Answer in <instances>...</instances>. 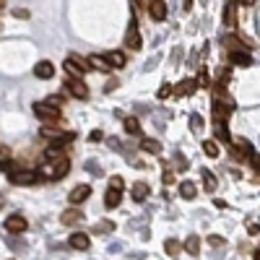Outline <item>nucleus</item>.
<instances>
[{"label":"nucleus","instance_id":"nucleus-1","mask_svg":"<svg viewBox=\"0 0 260 260\" xmlns=\"http://www.w3.org/2000/svg\"><path fill=\"white\" fill-rule=\"evenodd\" d=\"M39 136H42V138H47V141H52V143H71V141L76 138V133H71V130H60V127H55V122L42 125Z\"/></svg>","mask_w":260,"mask_h":260},{"label":"nucleus","instance_id":"nucleus-2","mask_svg":"<svg viewBox=\"0 0 260 260\" xmlns=\"http://www.w3.org/2000/svg\"><path fill=\"white\" fill-rule=\"evenodd\" d=\"M34 112H37V117H42L45 122H60V107L57 104H50V102H37L34 104Z\"/></svg>","mask_w":260,"mask_h":260},{"label":"nucleus","instance_id":"nucleus-3","mask_svg":"<svg viewBox=\"0 0 260 260\" xmlns=\"http://www.w3.org/2000/svg\"><path fill=\"white\" fill-rule=\"evenodd\" d=\"M62 68H65V73L73 76V78H81L86 71H91L89 62H86L83 57H78V55H68V60L62 62Z\"/></svg>","mask_w":260,"mask_h":260},{"label":"nucleus","instance_id":"nucleus-4","mask_svg":"<svg viewBox=\"0 0 260 260\" xmlns=\"http://www.w3.org/2000/svg\"><path fill=\"white\" fill-rule=\"evenodd\" d=\"M125 47L127 50H141V31H138V18L130 16V24L125 31Z\"/></svg>","mask_w":260,"mask_h":260},{"label":"nucleus","instance_id":"nucleus-5","mask_svg":"<svg viewBox=\"0 0 260 260\" xmlns=\"http://www.w3.org/2000/svg\"><path fill=\"white\" fill-rule=\"evenodd\" d=\"M11 182L13 185H34V182H39V172H34V169H13Z\"/></svg>","mask_w":260,"mask_h":260},{"label":"nucleus","instance_id":"nucleus-6","mask_svg":"<svg viewBox=\"0 0 260 260\" xmlns=\"http://www.w3.org/2000/svg\"><path fill=\"white\" fill-rule=\"evenodd\" d=\"M221 45H224L229 52H245V50H252V42H245V37H221Z\"/></svg>","mask_w":260,"mask_h":260},{"label":"nucleus","instance_id":"nucleus-7","mask_svg":"<svg viewBox=\"0 0 260 260\" xmlns=\"http://www.w3.org/2000/svg\"><path fill=\"white\" fill-rule=\"evenodd\" d=\"M65 89H68L76 99H89V86H86L83 83V78H68V81H65Z\"/></svg>","mask_w":260,"mask_h":260},{"label":"nucleus","instance_id":"nucleus-8","mask_svg":"<svg viewBox=\"0 0 260 260\" xmlns=\"http://www.w3.org/2000/svg\"><path fill=\"white\" fill-rule=\"evenodd\" d=\"M229 143H232V148H234V156H240V159H250V156L255 154L252 143L245 141V138H229Z\"/></svg>","mask_w":260,"mask_h":260},{"label":"nucleus","instance_id":"nucleus-9","mask_svg":"<svg viewBox=\"0 0 260 260\" xmlns=\"http://www.w3.org/2000/svg\"><path fill=\"white\" fill-rule=\"evenodd\" d=\"M6 229L11 234H21V232L29 229V224H26V219L21 213H13V216H8V219H6Z\"/></svg>","mask_w":260,"mask_h":260},{"label":"nucleus","instance_id":"nucleus-10","mask_svg":"<svg viewBox=\"0 0 260 260\" xmlns=\"http://www.w3.org/2000/svg\"><path fill=\"white\" fill-rule=\"evenodd\" d=\"M195 89H198V83H195V78H185V81H180L175 89H172V94H175L177 99L180 96H190V94H195Z\"/></svg>","mask_w":260,"mask_h":260},{"label":"nucleus","instance_id":"nucleus-11","mask_svg":"<svg viewBox=\"0 0 260 260\" xmlns=\"http://www.w3.org/2000/svg\"><path fill=\"white\" fill-rule=\"evenodd\" d=\"M148 13H151V18L154 21H164L167 18V3L164 0H148Z\"/></svg>","mask_w":260,"mask_h":260},{"label":"nucleus","instance_id":"nucleus-12","mask_svg":"<svg viewBox=\"0 0 260 260\" xmlns=\"http://www.w3.org/2000/svg\"><path fill=\"white\" fill-rule=\"evenodd\" d=\"M34 76H37V78H42V81L52 78V76H55V65H52L50 60H39V62L34 65Z\"/></svg>","mask_w":260,"mask_h":260},{"label":"nucleus","instance_id":"nucleus-13","mask_svg":"<svg viewBox=\"0 0 260 260\" xmlns=\"http://www.w3.org/2000/svg\"><path fill=\"white\" fill-rule=\"evenodd\" d=\"M91 195V187L89 185H78V187H73L71 190V195H68V203H73V206H78V203H83L86 198Z\"/></svg>","mask_w":260,"mask_h":260},{"label":"nucleus","instance_id":"nucleus-14","mask_svg":"<svg viewBox=\"0 0 260 260\" xmlns=\"http://www.w3.org/2000/svg\"><path fill=\"white\" fill-rule=\"evenodd\" d=\"M237 8H240V0H229L226 8H224V24H226L229 29L237 26Z\"/></svg>","mask_w":260,"mask_h":260},{"label":"nucleus","instance_id":"nucleus-15","mask_svg":"<svg viewBox=\"0 0 260 260\" xmlns=\"http://www.w3.org/2000/svg\"><path fill=\"white\" fill-rule=\"evenodd\" d=\"M81 219H83V213H81L78 208H68V211L60 213V224H62V226H76Z\"/></svg>","mask_w":260,"mask_h":260},{"label":"nucleus","instance_id":"nucleus-16","mask_svg":"<svg viewBox=\"0 0 260 260\" xmlns=\"http://www.w3.org/2000/svg\"><path fill=\"white\" fill-rule=\"evenodd\" d=\"M68 245H71L73 250H81V252H86V250L91 247V245H89V234H83V232H76V234H71Z\"/></svg>","mask_w":260,"mask_h":260},{"label":"nucleus","instance_id":"nucleus-17","mask_svg":"<svg viewBox=\"0 0 260 260\" xmlns=\"http://www.w3.org/2000/svg\"><path fill=\"white\" fill-rule=\"evenodd\" d=\"M229 62L237 65V68H250L252 65V55L245 50V52H229Z\"/></svg>","mask_w":260,"mask_h":260},{"label":"nucleus","instance_id":"nucleus-18","mask_svg":"<svg viewBox=\"0 0 260 260\" xmlns=\"http://www.w3.org/2000/svg\"><path fill=\"white\" fill-rule=\"evenodd\" d=\"M120 203H122V190L110 187V190H107V195H104V206L107 208H117Z\"/></svg>","mask_w":260,"mask_h":260},{"label":"nucleus","instance_id":"nucleus-19","mask_svg":"<svg viewBox=\"0 0 260 260\" xmlns=\"http://www.w3.org/2000/svg\"><path fill=\"white\" fill-rule=\"evenodd\" d=\"M104 60L110 62V68H125V62H127V57H125L122 52H117V50L107 52V55H104Z\"/></svg>","mask_w":260,"mask_h":260},{"label":"nucleus","instance_id":"nucleus-20","mask_svg":"<svg viewBox=\"0 0 260 260\" xmlns=\"http://www.w3.org/2000/svg\"><path fill=\"white\" fill-rule=\"evenodd\" d=\"M86 62H89V68H94V71H110V62L104 60V55H89L86 57Z\"/></svg>","mask_w":260,"mask_h":260},{"label":"nucleus","instance_id":"nucleus-21","mask_svg":"<svg viewBox=\"0 0 260 260\" xmlns=\"http://www.w3.org/2000/svg\"><path fill=\"white\" fill-rule=\"evenodd\" d=\"M185 252H187V255H192V257H198V255H201V237L190 234L187 240H185Z\"/></svg>","mask_w":260,"mask_h":260},{"label":"nucleus","instance_id":"nucleus-22","mask_svg":"<svg viewBox=\"0 0 260 260\" xmlns=\"http://www.w3.org/2000/svg\"><path fill=\"white\" fill-rule=\"evenodd\" d=\"M213 136H216V141H224V143H229V127H226V122H213Z\"/></svg>","mask_w":260,"mask_h":260},{"label":"nucleus","instance_id":"nucleus-23","mask_svg":"<svg viewBox=\"0 0 260 260\" xmlns=\"http://www.w3.org/2000/svg\"><path fill=\"white\" fill-rule=\"evenodd\" d=\"M180 195L185 201H192L195 195H198V187H195V182H190V180H185L182 185H180Z\"/></svg>","mask_w":260,"mask_h":260},{"label":"nucleus","instance_id":"nucleus-24","mask_svg":"<svg viewBox=\"0 0 260 260\" xmlns=\"http://www.w3.org/2000/svg\"><path fill=\"white\" fill-rule=\"evenodd\" d=\"M148 192H151V190H148L146 182H136V185H133V201H136V203L146 201V198H148Z\"/></svg>","mask_w":260,"mask_h":260},{"label":"nucleus","instance_id":"nucleus-25","mask_svg":"<svg viewBox=\"0 0 260 260\" xmlns=\"http://www.w3.org/2000/svg\"><path fill=\"white\" fill-rule=\"evenodd\" d=\"M122 127H125V133H130V136H138V133H141L138 117H125V120H122Z\"/></svg>","mask_w":260,"mask_h":260},{"label":"nucleus","instance_id":"nucleus-26","mask_svg":"<svg viewBox=\"0 0 260 260\" xmlns=\"http://www.w3.org/2000/svg\"><path fill=\"white\" fill-rule=\"evenodd\" d=\"M141 148L146 151V154H161V143L154 141V138H143L141 141Z\"/></svg>","mask_w":260,"mask_h":260},{"label":"nucleus","instance_id":"nucleus-27","mask_svg":"<svg viewBox=\"0 0 260 260\" xmlns=\"http://www.w3.org/2000/svg\"><path fill=\"white\" fill-rule=\"evenodd\" d=\"M45 159L55 164V161H60V159H65V154H62V148H60V146L55 143V146H50V148L45 151Z\"/></svg>","mask_w":260,"mask_h":260},{"label":"nucleus","instance_id":"nucleus-28","mask_svg":"<svg viewBox=\"0 0 260 260\" xmlns=\"http://www.w3.org/2000/svg\"><path fill=\"white\" fill-rule=\"evenodd\" d=\"M201 177H203V187H206V192H213L216 185H219V182H216V177H213V172L203 169V172H201Z\"/></svg>","mask_w":260,"mask_h":260},{"label":"nucleus","instance_id":"nucleus-29","mask_svg":"<svg viewBox=\"0 0 260 260\" xmlns=\"http://www.w3.org/2000/svg\"><path fill=\"white\" fill-rule=\"evenodd\" d=\"M94 232H96V234H110V232H115V221L102 219V221H96V224H94Z\"/></svg>","mask_w":260,"mask_h":260},{"label":"nucleus","instance_id":"nucleus-30","mask_svg":"<svg viewBox=\"0 0 260 260\" xmlns=\"http://www.w3.org/2000/svg\"><path fill=\"white\" fill-rule=\"evenodd\" d=\"M203 151H206V156H211V159H216L221 154V148H219L216 141H203Z\"/></svg>","mask_w":260,"mask_h":260},{"label":"nucleus","instance_id":"nucleus-31","mask_svg":"<svg viewBox=\"0 0 260 260\" xmlns=\"http://www.w3.org/2000/svg\"><path fill=\"white\" fill-rule=\"evenodd\" d=\"M68 169H71L68 159H60V161H55V180L65 177V175H68Z\"/></svg>","mask_w":260,"mask_h":260},{"label":"nucleus","instance_id":"nucleus-32","mask_svg":"<svg viewBox=\"0 0 260 260\" xmlns=\"http://www.w3.org/2000/svg\"><path fill=\"white\" fill-rule=\"evenodd\" d=\"M180 247H182V245H180L177 240H167V242H164V250H167L169 257H177V255H180Z\"/></svg>","mask_w":260,"mask_h":260},{"label":"nucleus","instance_id":"nucleus-33","mask_svg":"<svg viewBox=\"0 0 260 260\" xmlns=\"http://www.w3.org/2000/svg\"><path fill=\"white\" fill-rule=\"evenodd\" d=\"M195 83L203 86V89H208V86H211V78H208V71H206V68H203L198 76H195Z\"/></svg>","mask_w":260,"mask_h":260},{"label":"nucleus","instance_id":"nucleus-34","mask_svg":"<svg viewBox=\"0 0 260 260\" xmlns=\"http://www.w3.org/2000/svg\"><path fill=\"white\" fill-rule=\"evenodd\" d=\"M110 187H115V190H122V187H125V180H122L120 175H115V177H110Z\"/></svg>","mask_w":260,"mask_h":260},{"label":"nucleus","instance_id":"nucleus-35","mask_svg":"<svg viewBox=\"0 0 260 260\" xmlns=\"http://www.w3.org/2000/svg\"><path fill=\"white\" fill-rule=\"evenodd\" d=\"M208 245H211V247H221V245H224V237L211 234V237H208Z\"/></svg>","mask_w":260,"mask_h":260},{"label":"nucleus","instance_id":"nucleus-36","mask_svg":"<svg viewBox=\"0 0 260 260\" xmlns=\"http://www.w3.org/2000/svg\"><path fill=\"white\" fill-rule=\"evenodd\" d=\"M13 169H16V161H11V159L0 161V172H13Z\"/></svg>","mask_w":260,"mask_h":260},{"label":"nucleus","instance_id":"nucleus-37","mask_svg":"<svg viewBox=\"0 0 260 260\" xmlns=\"http://www.w3.org/2000/svg\"><path fill=\"white\" fill-rule=\"evenodd\" d=\"M169 94H172V86H169V83H161V86H159V99H167Z\"/></svg>","mask_w":260,"mask_h":260},{"label":"nucleus","instance_id":"nucleus-38","mask_svg":"<svg viewBox=\"0 0 260 260\" xmlns=\"http://www.w3.org/2000/svg\"><path fill=\"white\" fill-rule=\"evenodd\" d=\"M190 127L195 130V133H201V115H192L190 117Z\"/></svg>","mask_w":260,"mask_h":260},{"label":"nucleus","instance_id":"nucleus-39","mask_svg":"<svg viewBox=\"0 0 260 260\" xmlns=\"http://www.w3.org/2000/svg\"><path fill=\"white\" fill-rule=\"evenodd\" d=\"M89 141H91V143H99V141H104V133H102V130H91Z\"/></svg>","mask_w":260,"mask_h":260},{"label":"nucleus","instance_id":"nucleus-40","mask_svg":"<svg viewBox=\"0 0 260 260\" xmlns=\"http://www.w3.org/2000/svg\"><path fill=\"white\" fill-rule=\"evenodd\" d=\"M175 161H177V169H182V172H185V169H187V167H190V164H187V159H185V156H175Z\"/></svg>","mask_w":260,"mask_h":260},{"label":"nucleus","instance_id":"nucleus-41","mask_svg":"<svg viewBox=\"0 0 260 260\" xmlns=\"http://www.w3.org/2000/svg\"><path fill=\"white\" fill-rule=\"evenodd\" d=\"M117 89V78H112V81H107V86H104V91H115Z\"/></svg>","mask_w":260,"mask_h":260},{"label":"nucleus","instance_id":"nucleus-42","mask_svg":"<svg viewBox=\"0 0 260 260\" xmlns=\"http://www.w3.org/2000/svg\"><path fill=\"white\" fill-rule=\"evenodd\" d=\"M250 161H252V167L260 172V154H252V156H250Z\"/></svg>","mask_w":260,"mask_h":260},{"label":"nucleus","instance_id":"nucleus-43","mask_svg":"<svg viewBox=\"0 0 260 260\" xmlns=\"http://www.w3.org/2000/svg\"><path fill=\"white\" fill-rule=\"evenodd\" d=\"M175 182V175H172V172H164V185H172Z\"/></svg>","mask_w":260,"mask_h":260},{"label":"nucleus","instance_id":"nucleus-44","mask_svg":"<svg viewBox=\"0 0 260 260\" xmlns=\"http://www.w3.org/2000/svg\"><path fill=\"white\" fill-rule=\"evenodd\" d=\"M8 247H13V250H16V247H24V242H18V240H8Z\"/></svg>","mask_w":260,"mask_h":260},{"label":"nucleus","instance_id":"nucleus-45","mask_svg":"<svg viewBox=\"0 0 260 260\" xmlns=\"http://www.w3.org/2000/svg\"><path fill=\"white\" fill-rule=\"evenodd\" d=\"M250 234H260V224H250Z\"/></svg>","mask_w":260,"mask_h":260},{"label":"nucleus","instance_id":"nucleus-46","mask_svg":"<svg viewBox=\"0 0 260 260\" xmlns=\"http://www.w3.org/2000/svg\"><path fill=\"white\" fill-rule=\"evenodd\" d=\"M240 3H245V6H252V3H255V0H240Z\"/></svg>","mask_w":260,"mask_h":260},{"label":"nucleus","instance_id":"nucleus-47","mask_svg":"<svg viewBox=\"0 0 260 260\" xmlns=\"http://www.w3.org/2000/svg\"><path fill=\"white\" fill-rule=\"evenodd\" d=\"M6 206V201H3V195H0V208H3Z\"/></svg>","mask_w":260,"mask_h":260},{"label":"nucleus","instance_id":"nucleus-48","mask_svg":"<svg viewBox=\"0 0 260 260\" xmlns=\"http://www.w3.org/2000/svg\"><path fill=\"white\" fill-rule=\"evenodd\" d=\"M136 3H141V6H143V3H148V0H136Z\"/></svg>","mask_w":260,"mask_h":260},{"label":"nucleus","instance_id":"nucleus-49","mask_svg":"<svg viewBox=\"0 0 260 260\" xmlns=\"http://www.w3.org/2000/svg\"><path fill=\"white\" fill-rule=\"evenodd\" d=\"M255 260H260V250H257V252H255Z\"/></svg>","mask_w":260,"mask_h":260},{"label":"nucleus","instance_id":"nucleus-50","mask_svg":"<svg viewBox=\"0 0 260 260\" xmlns=\"http://www.w3.org/2000/svg\"><path fill=\"white\" fill-rule=\"evenodd\" d=\"M11 260H16V257H11Z\"/></svg>","mask_w":260,"mask_h":260}]
</instances>
